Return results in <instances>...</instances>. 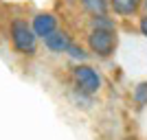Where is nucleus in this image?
<instances>
[{"mask_svg":"<svg viewBox=\"0 0 147 140\" xmlns=\"http://www.w3.org/2000/svg\"><path fill=\"white\" fill-rule=\"evenodd\" d=\"M88 50L99 59H110L119 46L117 31H105V29H90L88 31Z\"/></svg>","mask_w":147,"mask_h":140,"instance_id":"obj_1","label":"nucleus"},{"mask_svg":"<svg viewBox=\"0 0 147 140\" xmlns=\"http://www.w3.org/2000/svg\"><path fill=\"white\" fill-rule=\"evenodd\" d=\"M9 33H11L13 48L18 50V53H22V55H33L37 50V35H35V31H33V26L26 24V20L13 18Z\"/></svg>","mask_w":147,"mask_h":140,"instance_id":"obj_2","label":"nucleus"},{"mask_svg":"<svg viewBox=\"0 0 147 140\" xmlns=\"http://www.w3.org/2000/svg\"><path fill=\"white\" fill-rule=\"evenodd\" d=\"M73 81H75V90L84 92L88 96H94L101 90V85H103L101 74L92 66H88V64H77L73 68Z\"/></svg>","mask_w":147,"mask_h":140,"instance_id":"obj_3","label":"nucleus"},{"mask_svg":"<svg viewBox=\"0 0 147 140\" xmlns=\"http://www.w3.org/2000/svg\"><path fill=\"white\" fill-rule=\"evenodd\" d=\"M110 13L117 18H136L143 11V0H108Z\"/></svg>","mask_w":147,"mask_h":140,"instance_id":"obj_4","label":"nucleus"},{"mask_svg":"<svg viewBox=\"0 0 147 140\" xmlns=\"http://www.w3.org/2000/svg\"><path fill=\"white\" fill-rule=\"evenodd\" d=\"M31 26H33V31H35V35L44 40V37H49L53 31H57V18L53 15V13H49V11L35 13Z\"/></svg>","mask_w":147,"mask_h":140,"instance_id":"obj_5","label":"nucleus"},{"mask_svg":"<svg viewBox=\"0 0 147 140\" xmlns=\"http://www.w3.org/2000/svg\"><path fill=\"white\" fill-rule=\"evenodd\" d=\"M73 44V40H70V35H68L66 31H53L49 37H44V46L51 50V53H66L68 46Z\"/></svg>","mask_w":147,"mask_h":140,"instance_id":"obj_6","label":"nucleus"},{"mask_svg":"<svg viewBox=\"0 0 147 140\" xmlns=\"http://www.w3.org/2000/svg\"><path fill=\"white\" fill-rule=\"evenodd\" d=\"M81 9L88 13V15H103V13H110V2L108 0H79Z\"/></svg>","mask_w":147,"mask_h":140,"instance_id":"obj_7","label":"nucleus"},{"mask_svg":"<svg viewBox=\"0 0 147 140\" xmlns=\"http://www.w3.org/2000/svg\"><path fill=\"white\" fill-rule=\"evenodd\" d=\"M90 29H105V31H117V20L110 13L103 15H92L90 18Z\"/></svg>","mask_w":147,"mask_h":140,"instance_id":"obj_8","label":"nucleus"},{"mask_svg":"<svg viewBox=\"0 0 147 140\" xmlns=\"http://www.w3.org/2000/svg\"><path fill=\"white\" fill-rule=\"evenodd\" d=\"M66 53H68L70 57H73V59H79V61H86V59H88L86 48H84V46H79V44H70Z\"/></svg>","mask_w":147,"mask_h":140,"instance_id":"obj_9","label":"nucleus"},{"mask_svg":"<svg viewBox=\"0 0 147 140\" xmlns=\"http://www.w3.org/2000/svg\"><path fill=\"white\" fill-rule=\"evenodd\" d=\"M134 101L138 105H147V83H138L134 90Z\"/></svg>","mask_w":147,"mask_h":140,"instance_id":"obj_10","label":"nucleus"},{"mask_svg":"<svg viewBox=\"0 0 147 140\" xmlns=\"http://www.w3.org/2000/svg\"><path fill=\"white\" fill-rule=\"evenodd\" d=\"M138 31H141V35L147 37V13H141V15H138Z\"/></svg>","mask_w":147,"mask_h":140,"instance_id":"obj_11","label":"nucleus"},{"mask_svg":"<svg viewBox=\"0 0 147 140\" xmlns=\"http://www.w3.org/2000/svg\"><path fill=\"white\" fill-rule=\"evenodd\" d=\"M143 13H147V0H143Z\"/></svg>","mask_w":147,"mask_h":140,"instance_id":"obj_12","label":"nucleus"}]
</instances>
